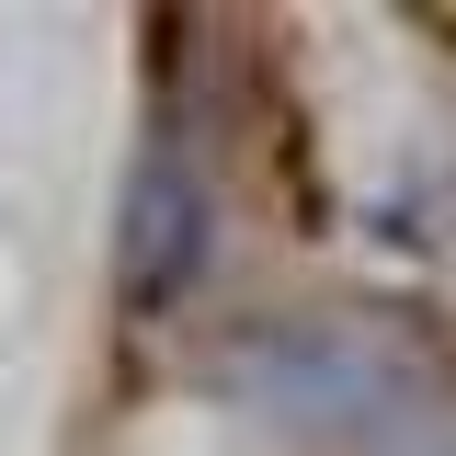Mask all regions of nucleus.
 Instances as JSON below:
<instances>
[{"label": "nucleus", "instance_id": "f257e3e1", "mask_svg": "<svg viewBox=\"0 0 456 456\" xmlns=\"http://www.w3.org/2000/svg\"><path fill=\"white\" fill-rule=\"evenodd\" d=\"M240 411H263L274 434H308V445H354V434H377L399 399L434 388V354L422 342H399L388 320H263L251 342H228L217 365Z\"/></svg>", "mask_w": 456, "mask_h": 456}, {"label": "nucleus", "instance_id": "f03ea898", "mask_svg": "<svg viewBox=\"0 0 456 456\" xmlns=\"http://www.w3.org/2000/svg\"><path fill=\"white\" fill-rule=\"evenodd\" d=\"M114 274H126V297H183V285L206 274V194L183 183L171 160H149L137 183H126V217H114Z\"/></svg>", "mask_w": 456, "mask_h": 456}, {"label": "nucleus", "instance_id": "7ed1b4c3", "mask_svg": "<svg viewBox=\"0 0 456 456\" xmlns=\"http://www.w3.org/2000/svg\"><path fill=\"white\" fill-rule=\"evenodd\" d=\"M342 456H456V388L434 377L422 399H399L388 422H377V434H354Z\"/></svg>", "mask_w": 456, "mask_h": 456}]
</instances>
